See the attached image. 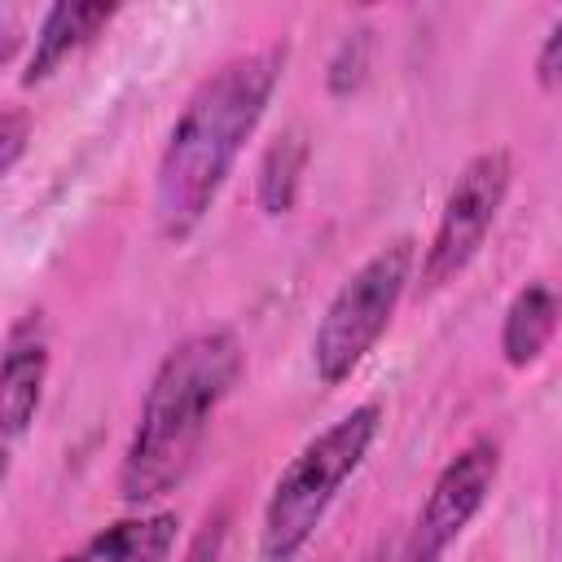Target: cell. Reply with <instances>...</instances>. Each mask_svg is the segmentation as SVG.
<instances>
[{
  "instance_id": "6da1fadb",
  "label": "cell",
  "mask_w": 562,
  "mask_h": 562,
  "mask_svg": "<svg viewBox=\"0 0 562 562\" xmlns=\"http://www.w3.org/2000/svg\"><path fill=\"white\" fill-rule=\"evenodd\" d=\"M285 70V44L241 53L211 70L167 132L154 171V224L167 241H189L211 215L241 145L255 136Z\"/></svg>"
},
{
  "instance_id": "7a4b0ae2",
  "label": "cell",
  "mask_w": 562,
  "mask_h": 562,
  "mask_svg": "<svg viewBox=\"0 0 562 562\" xmlns=\"http://www.w3.org/2000/svg\"><path fill=\"white\" fill-rule=\"evenodd\" d=\"M241 373L246 351L233 329L189 334L162 356L119 465V496L127 505H149L189 479L211 417L233 395Z\"/></svg>"
},
{
  "instance_id": "3957f363",
  "label": "cell",
  "mask_w": 562,
  "mask_h": 562,
  "mask_svg": "<svg viewBox=\"0 0 562 562\" xmlns=\"http://www.w3.org/2000/svg\"><path fill=\"white\" fill-rule=\"evenodd\" d=\"M378 430H382V404H356L290 457L263 505L255 562H294L307 549L342 483L364 465Z\"/></svg>"
},
{
  "instance_id": "277c9868",
  "label": "cell",
  "mask_w": 562,
  "mask_h": 562,
  "mask_svg": "<svg viewBox=\"0 0 562 562\" xmlns=\"http://www.w3.org/2000/svg\"><path fill=\"white\" fill-rule=\"evenodd\" d=\"M413 237H395L382 250H373L329 299L316 334H312V369L321 386H342L364 356L386 334L408 281H413Z\"/></svg>"
},
{
  "instance_id": "5b68a950",
  "label": "cell",
  "mask_w": 562,
  "mask_h": 562,
  "mask_svg": "<svg viewBox=\"0 0 562 562\" xmlns=\"http://www.w3.org/2000/svg\"><path fill=\"white\" fill-rule=\"evenodd\" d=\"M509 180H514L509 149H483L457 171V180L443 198L435 237L422 255V281L426 285H443L474 263V255L483 250V241H487V233H492V224L509 198Z\"/></svg>"
},
{
  "instance_id": "8992f818",
  "label": "cell",
  "mask_w": 562,
  "mask_h": 562,
  "mask_svg": "<svg viewBox=\"0 0 562 562\" xmlns=\"http://www.w3.org/2000/svg\"><path fill=\"white\" fill-rule=\"evenodd\" d=\"M501 474V448L496 439H474L465 443L430 483L413 531L404 540V558L400 562H443V553L452 549V540L470 527V518L483 509L487 492L496 487Z\"/></svg>"
},
{
  "instance_id": "52a82bcc",
  "label": "cell",
  "mask_w": 562,
  "mask_h": 562,
  "mask_svg": "<svg viewBox=\"0 0 562 562\" xmlns=\"http://www.w3.org/2000/svg\"><path fill=\"white\" fill-rule=\"evenodd\" d=\"M44 378H48V334H44L40 312H26L9 325L4 364H0V426L9 443H18L31 430L40 413Z\"/></svg>"
},
{
  "instance_id": "ba28073f",
  "label": "cell",
  "mask_w": 562,
  "mask_h": 562,
  "mask_svg": "<svg viewBox=\"0 0 562 562\" xmlns=\"http://www.w3.org/2000/svg\"><path fill=\"white\" fill-rule=\"evenodd\" d=\"M119 9L105 4V0H61L44 13L40 31H35V44H31V57H26V70H22V83H44L70 53H79L92 35H101V26L114 18Z\"/></svg>"
},
{
  "instance_id": "9c48e42d",
  "label": "cell",
  "mask_w": 562,
  "mask_h": 562,
  "mask_svg": "<svg viewBox=\"0 0 562 562\" xmlns=\"http://www.w3.org/2000/svg\"><path fill=\"white\" fill-rule=\"evenodd\" d=\"M176 536H180L176 514H167V509L132 514V518L101 527L97 536H88L75 553H66L57 562H167V553L176 549Z\"/></svg>"
},
{
  "instance_id": "30bf717a",
  "label": "cell",
  "mask_w": 562,
  "mask_h": 562,
  "mask_svg": "<svg viewBox=\"0 0 562 562\" xmlns=\"http://www.w3.org/2000/svg\"><path fill=\"white\" fill-rule=\"evenodd\" d=\"M562 325V294L549 281H531L522 285L509 307H505V325H501V356L509 369H527L540 360V351L553 342Z\"/></svg>"
},
{
  "instance_id": "8fae6325",
  "label": "cell",
  "mask_w": 562,
  "mask_h": 562,
  "mask_svg": "<svg viewBox=\"0 0 562 562\" xmlns=\"http://www.w3.org/2000/svg\"><path fill=\"white\" fill-rule=\"evenodd\" d=\"M307 158H312V145H307V132L294 123L285 127L259 158V171H255V198H259V211L263 215H290L294 202H299V189H303V171H307Z\"/></svg>"
},
{
  "instance_id": "7c38bea8",
  "label": "cell",
  "mask_w": 562,
  "mask_h": 562,
  "mask_svg": "<svg viewBox=\"0 0 562 562\" xmlns=\"http://www.w3.org/2000/svg\"><path fill=\"white\" fill-rule=\"evenodd\" d=\"M369 61H373V31H369V26H351V31L338 40V48H334V57H329V66H325V88H329V97H351V92H360L364 79H369Z\"/></svg>"
},
{
  "instance_id": "4fadbf2b",
  "label": "cell",
  "mask_w": 562,
  "mask_h": 562,
  "mask_svg": "<svg viewBox=\"0 0 562 562\" xmlns=\"http://www.w3.org/2000/svg\"><path fill=\"white\" fill-rule=\"evenodd\" d=\"M184 562H228V509L224 505L206 514V522L184 549Z\"/></svg>"
},
{
  "instance_id": "5bb4252c",
  "label": "cell",
  "mask_w": 562,
  "mask_h": 562,
  "mask_svg": "<svg viewBox=\"0 0 562 562\" xmlns=\"http://www.w3.org/2000/svg\"><path fill=\"white\" fill-rule=\"evenodd\" d=\"M26 114L22 110H4V123H0V171L9 176L18 167V158L26 154Z\"/></svg>"
},
{
  "instance_id": "9a60e30c",
  "label": "cell",
  "mask_w": 562,
  "mask_h": 562,
  "mask_svg": "<svg viewBox=\"0 0 562 562\" xmlns=\"http://www.w3.org/2000/svg\"><path fill=\"white\" fill-rule=\"evenodd\" d=\"M536 79H540V88H562V18L553 22V31L544 35V44L536 53Z\"/></svg>"
},
{
  "instance_id": "2e32d148",
  "label": "cell",
  "mask_w": 562,
  "mask_h": 562,
  "mask_svg": "<svg viewBox=\"0 0 562 562\" xmlns=\"http://www.w3.org/2000/svg\"><path fill=\"white\" fill-rule=\"evenodd\" d=\"M0 31H4V44H0V61H13V53H18V9H0Z\"/></svg>"
}]
</instances>
